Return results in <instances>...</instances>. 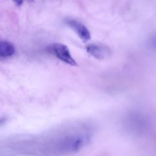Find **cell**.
I'll list each match as a JSON object with an SVG mask.
<instances>
[{"label":"cell","mask_w":156,"mask_h":156,"mask_svg":"<svg viewBox=\"0 0 156 156\" xmlns=\"http://www.w3.org/2000/svg\"><path fill=\"white\" fill-rule=\"evenodd\" d=\"M14 45L9 42L2 41L0 42V56L2 58H8L15 54Z\"/></svg>","instance_id":"4"},{"label":"cell","mask_w":156,"mask_h":156,"mask_svg":"<svg viewBox=\"0 0 156 156\" xmlns=\"http://www.w3.org/2000/svg\"><path fill=\"white\" fill-rule=\"evenodd\" d=\"M87 51L91 56L99 60L108 58L111 54L110 50L103 45L91 44L86 47Z\"/></svg>","instance_id":"3"},{"label":"cell","mask_w":156,"mask_h":156,"mask_svg":"<svg viewBox=\"0 0 156 156\" xmlns=\"http://www.w3.org/2000/svg\"><path fill=\"white\" fill-rule=\"evenodd\" d=\"M66 24L72 29L84 42L91 40V34L84 24L74 19H67Z\"/></svg>","instance_id":"2"},{"label":"cell","mask_w":156,"mask_h":156,"mask_svg":"<svg viewBox=\"0 0 156 156\" xmlns=\"http://www.w3.org/2000/svg\"><path fill=\"white\" fill-rule=\"evenodd\" d=\"M52 51L60 60L72 66H77V63L71 55L67 46L61 43H55L51 46Z\"/></svg>","instance_id":"1"},{"label":"cell","mask_w":156,"mask_h":156,"mask_svg":"<svg viewBox=\"0 0 156 156\" xmlns=\"http://www.w3.org/2000/svg\"><path fill=\"white\" fill-rule=\"evenodd\" d=\"M24 1L25 0H12V1L14 2V3L16 4L17 6H21L23 5V2H24ZM29 1L33 2V0H28Z\"/></svg>","instance_id":"5"}]
</instances>
